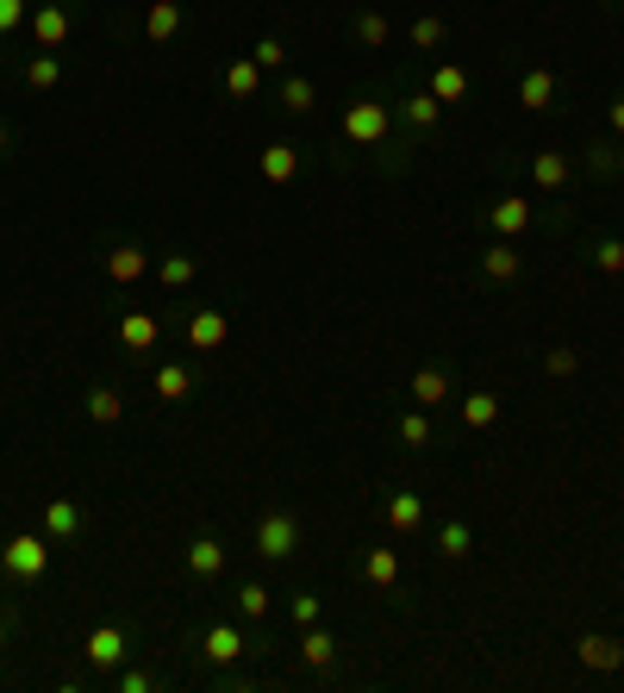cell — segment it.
I'll list each match as a JSON object with an SVG mask.
<instances>
[{"instance_id": "1", "label": "cell", "mask_w": 624, "mask_h": 693, "mask_svg": "<svg viewBox=\"0 0 624 693\" xmlns=\"http://www.w3.org/2000/svg\"><path fill=\"white\" fill-rule=\"evenodd\" d=\"M300 550H306V525H300L294 506H269L263 519H256V556L263 563H294Z\"/></svg>"}, {"instance_id": "2", "label": "cell", "mask_w": 624, "mask_h": 693, "mask_svg": "<svg viewBox=\"0 0 624 693\" xmlns=\"http://www.w3.org/2000/svg\"><path fill=\"white\" fill-rule=\"evenodd\" d=\"M387 131H394V106H387V100L362 94V100H349L344 106V138L349 144L374 150V144H387Z\"/></svg>"}, {"instance_id": "3", "label": "cell", "mask_w": 624, "mask_h": 693, "mask_svg": "<svg viewBox=\"0 0 624 693\" xmlns=\"http://www.w3.org/2000/svg\"><path fill=\"white\" fill-rule=\"evenodd\" d=\"M44 569H50V538L44 531H20L13 544L0 550V575H7V581H44Z\"/></svg>"}, {"instance_id": "4", "label": "cell", "mask_w": 624, "mask_h": 693, "mask_svg": "<svg viewBox=\"0 0 624 693\" xmlns=\"http://www.w3.org/2000/svg\"><path fill=\"white\" fill-rule=\"evenodd\" d=\"M81 656H88V669H94V675L125 669V656H131V631H125V625H94V631H88V644H81Z\"/></svg>"}, {"instance_id": "5", "label": "cell", "mask_w": 624, "mask_h": 693, "mask_svg": "<svg viewBox=\"0 0 624 693\" xmlns=\"http://www.w3.org/2000/svg\"><path fill=\"white\" fill-rule=\"evenodd\" d=\"M31 45L38 50H63L69 45V32H75V13L63 7V0H44V7H31Z\"/></svg>"}, {"instance_id": "6", "label": "cell", "mask_w": 624, "mask_h": 693, "mask_svg": "<svg viewBox=\"0 0 624 693\" xmlns=\"http://www.w3.org/2000/svg\"><path fill=\"white\" fill-rule=\"evenodd\" d=\"M150 269H156V256H150L144 244H131V238H119V244L106 250V281H113V288H131V281H144Z\"/></svg>"}, {"instance_id": "7", "label": "cell", "mask_w": 624, "mask_h": 693, "mask_svg": "<svg viewBox=\"0 0 624 693\" xmlns=\"http://www.w3.org/2000/svg\"><path fill=\"white\" fill-rule=\"evenodd\" d=\"M574 656H581V669H594V675H619L624 669V644L619 638H606V631H581V638H574Z\"/></svg>"}, {"instance_id": "8", "label": "cell", "mask_w": 624, "mask_h": 693, "mask_svg": "<svg viewBox=\"0 0 624 693\" xmlns=\"http://www.w3.org/2000/svg\"><path fill=\"white\" fill-rule=\"evenodd\" d=\"M556 94H562V75L549 70V63H531V70L519 75V106H524V113H544V106H556Z\"/></svg>"}, {"instance_id": "9", "label": "cell", "mask_w": 624, "mask_h": 693, "mask_svg": "<svg viewBox=\"0 0 624 693\" xmlns=\"http://www.w3.org/2000/svg\"><path fill=\"white\" fill-rule=\"evenodd\" d=\"M156 344H163V319L144 313V306H131L119 319V350L125 356H144V350H156Z\"/></svg>"}, {"instance_id": "10", "label": "cell", "mask_w": 624, "mask_h": 693, "mask_svg": "<svg viewBox=\"0 0 624 693\" xmlns=\"http://www.w3.org/2000/svg\"><path fill=\"white\" fill-rule=\"evenodd\" d=\"M531 219H537V206L524 194H499L487 200V225H494L499 238H519V231H531Z\"/></svg>"}, {"instance_id": "11", "label": "cell", "mask_w": 624, "mask_h": 693, "mask_svg": "<svg viewBox=\"0 0 624 693\" xmlns=\"http://www.w3.org/2000/svg\"><path fill=\"white\" fill-rule=\"evenodd\" d=\"M244 650H250V638L238 631V625H213V631L200 638V656H206L213 669H231V663H244Z\"/></svg>"}, {"instance_id": "12", "label": "cell", "mask_w": 624, "mask_h": 693, "mask_svg": "<svg viewBox=\"0 0 624 693\" xmlns=\"http://www.w3.org/2000/svg\"><path fill=\"white\" fill-rule=\"evenodd\" d=\"M481 275H487V281H519V275H524L519 244H512V238H494V244H481Z\"/></svg>"}, {"instance_id": "13", "label": "cell", "mask_w": 624, "mask_h": 693, "mask_svg": "<svg viewBox=\"0 0 624 693\" xmlns=\"http://www.w3.org/2000/svg\"><path fill=\"white\" fill-rule=\"evenodd\" d=\"M181 25H188V7H181V0H150V13H144V38L150 45L181 38Z\"/></svg>"}, {"instance_id": "14", "label": "cell", "mask_w": 624, "mask_h": 693, "mask_svg": "<svg viewBox=\"0 0 624 693\" xmlns=\"http://www.w3.org/2000/svg\"><path fill=\"white\" fill-rule=\"evenodd\" d=\"M569 175H574V156H569V150H537V156H531V188H544V194L569 188Z\"/></svg>"}, {"instance_id": "15", "label": "cell", "mask_w": 624, "mask_h": 693, "mask_svg": "<svg viewBox=\"0 0 624 693\" xmlns=\"http://www.w3.org/2000/svg\"><path fill=\"white\" fill-rule=\"evenodd\" d=\"M412 406H424V413L449 406V369H444V363H424V369H412Z\"/></svg>"}, {"instance_id": "16", "label": "cell", "mask_w": 624, "mask_h": 693, "mask_svg": "<svg viewBox=\"0 0 624 693\" xmlns=\"http://www.w3.org/2000/svg\"><path fill=\"white\" fill-rule=\"evenodd\" d=\"M381 519H387V531H399V538H406V531H419V525H424V494L394 488V494H387V506H381Z\"/></svg>"}, {"instance_id": "17", "label": "cell", "mask_w": 624, "mask_h": 693, "mask_svg": "<svg viewBox=\"0 0 624 693\" xmlns=\"http://www.w3.org/2000/svg\"><path fill=\"white\" fill-rule=\"evenodd\" d=\"M362 581L381 588V594H394V588H399V550H387V544L362 550Z\"/></svg>"}, {"instance_id": "18", "label": "cell", "mask_w": 624, "mask_h": 693, "mask_svg": "<svg viewBox=\"0 0 624 693\" xmlns=\"http://www.w3.org/2000/svg\"><path fill=\"white\" fill-rule=\"evenodd\" d=\"M231 338V319H225L219 306H200L194 319H188V350H219Z\"/></svg>"}, {"instance_id": "19", "label": "cell", "mask_w": 624, "mask_h": 693, "mask_svg": "<svg viewBox=\"0 0 624 693\" xmlns=\"http://www.w3.org/2000/svg\"><path fill=\"white\" fill-rule=\"evenodd\" d=\"M275 100H281V113H294V119H306V113L319 106V88H313V75L288 70V75H281V88H275Z\"/></svg>"}, {"instance_id": "20", "label": "cell", "mask_w": 624, "mask_h": 693, "mask_svg": "<svg viewBox=\"0 0 624 693\" xmlns=\"http://www.w3.org/2000/svg\"><path fill=\"white\" fill-rule=\"evenodd\" d=\"M81 531H88V513H81L75 500H50L44 506V538L69 544V538H81Z\"/></svg>"}, {"instance_id": "21", "label": "cell", "mask_w": 624, "mask_h": 693, "mask_svg": "<svg viewBox=\"0 0 624 693\" xmlns=\"http://www.w3.org/2000/svg\"><path fill=\"white\" fill-rule=\"evenodd\" d=\"M150 388H156V400L181 406V400H194V369H188V363H156Z\"/></svg>"}, {"instance_id": "22", "label": "cell", "mask_w": 624, "mask_h": 693, "mask_svg": "<svg viewBox=\"0 0 624 693\" xmlns=\"http://www.w3.org/2000/svg\"><path fill=\"white\" fill-rule=\"evenodd\" d=\"M194 275H200V263L188 256V250H163V256H156V281H163L169 294H188Z\"/></svg>"}, {"instance_id": "23", "label": "cell", "mask_w": 624, "mask_h": 693, "mask_svg": "<svg viewBox=\"0 0 624 693\" xmlns=\"http://www.w3.org/2000/svg\"><path fill=\"white\" fill-rule=\"evenodd\" d=\"M300 175V144H288V138H275L269 150H263V181L269 188H288Z\"/></svg>"}, {"instance_id": "24", "label": "cell", "mask_w": 624, "mask_h": 693, "mask_svg": "<svg viewBox=\"0 0 624 693\" xmlns=\"http://www.w3.org/2000/svg\"><path fill=\"white\" fill-rule=\"evenodd\" d=\"M399 119L412 125V131H437V119H444V100L431 94V88H412V94L399 100Z\"/></svg>"}, {"instance_id": "25", "label": "cell", "mask_w": 624, "mask_h": 693, "mask_svg": "<svg viewBox=\"0 0 624 693\" xmlns=\"http://www.w3.org/2000/svg\"><path fill=\"white\" fill-rule=\"evenodd\" d=\"M188 575H194V581H219L225 575V544L219 538H194V544H188Z\"/></svg>"}, {"instance_id": "26", "label": "cell", "mask_w": 624, "mask_h": 693, "mask_svg": "<svg viewBox=\"0 0 624 693\" xmlns=\"http://www.w3.org/2000/svg\"><path fill=\"white\" fill-rule=\"evenodd\" d=\"M256 94H263V70H256V56L225 63V100H256Z\"/></svg>"}, {"instance_id": "27", "label": "cell", "mask_w": 624, "mask_h": 693, "mask_svg": "<svg viewBox=\"0 0 624 693\" xmlns=\"http://www.w3.org/2000/svg\"><path fill=\"white\" fill-rule=\"evenodd\" d=\"M424 88H431V94L444 100V106H456V100H469V88H474V81H469V70H462V63H437Z\"/></svg>"}, {"instance_id": "28", "label": "cell", "mask_w": 624, "mask_h": 693, "mask_svg": "<svg viewBox=\"0 0 624 693\" xmlns=\"http://www.w3.org/2000/svg\"><path fill=\"white\" fill-rule=\"evenodd\" d=\"M56 81H63V56H56V50H31V56H25V88H31V94H50Z\"/></svg>"}, {"instance_id": "29", "label": "cell", "mask_w": 624, "mask_h": 693, "mask_svg": "<svg viewBox=\"0 0 624 693\" xmlns=\"http://www.w3.org/2000/svg\"><path fill=\"white\" fill-rule=\"evenodd\" d=\"M406 38H412V50H419V56H437V50H444V38H449V20H444V13H419V20L406 25Z\"/></svg>"}, {"instance_id": "30", "label": "cell", "mask_w": 624, "mask_h": 693, "mask_svg": "<svg viewBox=\"0 0 624 693\" xmlns=\"http://www.w3.org/2000/svg\"><path fill=\"white\" fill-rule=\"evenodd\" d=\"M300 663H306V669H331V663H338V638L319 631V625H306V638H300Z\"/></svg>"}, {"instance_id": "31", "label": "cell", "mask_w": 624, "mask_h": 693, "mask_svg": "<svg viewBox=\"0 0 624 693\" xmlns=\"http://www.w3.org/2000/svg\"><path fill=\"white\" fill-rule=\"evenodd\" d=\"M231 606H238V619H244V625H263V619H269V606H275V594L263 588V581H244V588L231 594Z\"/></svg>"}, {"instance_id": "32", "label": "cell", "mask_w": 624, "mask_h": 693, "mask_svg": "<svg viewBox=\"0 0 624 693\" xmlns=\"http://www.w3.org/2000/svg\"><path fill=\"white\" fill-rule=\"evenodd\" d=\"M81 413H88L94 425H119V419H125L119 388H88V394H81Z\"/></svg>"}, {"instance_id": "33", "label": "cell", "mask_w": 624, "mask_h": 693, "mask_svg": "<svg viewBox=\"0 0 624 693\" xmlns=\"http://www.w3.org/2000/svg\"><path fill=\"white\" fill-rule=\"evenodd\" d=\"M349 32H356V45H369V50H381L387 38H394V25H387V13H381V7H362V13L349 20Z\"/></svg>"}, {"instance_id": "34", "label": "cell", "mask_w": 624, "mask_h": 693, "mask_svg": "<svg viewBox=\"0 0 624 693\" xmlns=\"http://www.w3.org/2000/svg\"><path fill=\"white\" fill-rule=\"evenodd\" d=\"M494 419H499V394H487V388H481V394H462V425H469V431H487Z\"/></svg>"}, {"instance_id": "35", "label": "cell", "mask_w": 624, "mask_h": 693, "mask_svg": "<svg viewBox=\"0 0 624 693\" xmlns=\"http://www.w3.org/2000/svg\"><path fill=\"white\" fill-rule=\"evenodd\" d=\"M474 550V531L462 519H444L437 525V556H449V563H456V556H469Z\"/></svg>"}, {"instance_id": "36", "label": "cell", "mask_w": 624, "mask_h": 693, "mask_svg": "<svg viewBox=\"0 0 624 693\" xmlns=\"http://www.w3.org/2000/svg\"><path fill=\"white\" fill-rule=\"evenodd\" d=\"M431 438H437V431H431V413H424V406H412V413L399 419V444H406V450H424Z\"/></svg>"}, {"instance_id": "37", "label": "cell", "mask_w": 624, "mask_h": 693, "mask_svg": "<svg viewBox=\"0 0 624 693\" xmlns=\"http://www.w3.org/2000/svg\"><path fill=\"white\" fill-rule=\"evenodd\" d=\"M288 619H294L300 631H306V625H319V619H324V600L313 594V588H300V594L288 600Z\"/></svg>"}, {"instance_id": "38", "label": "cell", "mask_w": 624, "mask_h": 693, "mask_svg": "<svg viewBox=\"0 0 624 693\" xmlns=\"http://www.w3.org/2000/svg\"><path fill=\"white\" fill-rule=\"evenodd\" d=\"M250 56H256V70H263V75H281V70H288V45H281V38H256V50H250Z\"/></svg>"}, {"instance_id": "39", "label": "cell", "mask_w": 624, "mask_h": 693, "mask_svg": "<svg viewBox=\"0 0 624 693\" xmlns=\"http://www.w3.org/2000/svg\"><path fill=\"white\" fill-rule=\"evenodd\" d=\"M113 688L119 693H156L163 688V675L156 669H113Z\"/></svg>"}, {"instance_id": "40", "label": "cell", "mask_w": 624, "mask_h": 693, "mask_svg": "<svg viewBox=\"0 0 624 693\" xmlns=\"http://www.w3.org/2000/svg\"><path fill=\"white\" fill-rule=\"evenodd\" d=\"M594 269L599 275H624V238H599L594 244Z\"/></svg>"}, {"instance_id": "41", "label": "cell", "mask_w": 624, "mask_h": 693, "mask_svg": "<svg viewBox=\"0 0 624 693\" xmlns=\"http://www.w3.org/2000/svg\"><path fill=\"white\" fill-rule=\"evenodd\" d=\"M574 369H581V350H569V344H556L544 356V375H556V381H569Z\"/></svg>"}, {"instance_id": "42", "label": "cell", "mask_w": 624, "mask_h": 693, "mask_svg": "<svg viewBox=\"0 0 624 693\" xmlns=\"http://www.w3.org/2000/svg\"><path fill=\"white\" fill-rule=\"evenodd\" d=\"M25 20H31V0H0V38H13Z\"/></svg>"}, {"instance_id": "43", "label": "cell", "mask_w": 624, "mask_h": 693, "mask_svg": "<svg viewBox=\"0 0 624 693\" xmlns=\"http://www.w3.org/2000/svg\"><path fill=\"white\" fill-rule=\"evenodd\" d=\"M612 156H619L612 144H587V169H594V175H612Z\"/></svg>"}, {"instance_id": "44", "label": "cell", "mask_w": 624, "mask_h": 693, "mask_svg": "<svg viewBox=\"0 0 624 693\" xmlns=\"http://www.w3.org/2000/svg\"><path fill=\"white\" fill-rule=\"evenodd\" d=\"M612 138H619V144H624V94L612 100Z\"/></svg>"}, {"instance_id": "45", "label": "cell", "mask_w": 624, "mask_h": 693, "mask_svg": "<svg viewBox=\"0 0 624 693\" xmlns=\"http://www.w3.org/2000/svg\"><path fill=\"white\" fill-rule=\"evenodd\" d=\"M13 644V613H0V650Z\"/></svg>"}, {"instance_id": "46", "label": "cell", "mask_w": 624, "mask_h": 693, "mask_svg": "<svg viewBox=\"0 0 624 693\" xmlns=\"http://www.w3.org/2000/svg\"><path fill=\"white\" fill-rule=\"evenodd\" d=\"M7 144H13V125L0 119V150H7Z\"/></svg>"}, {"instance_id": "47", "label": "cell", "mask_w": 624, "mask_h": 693, "mask_svg": "<svg viewBox=\"0 0 624 693\" xmlns=\"http://www.w3.org/2000/svg\"><path fill=\"white\" fill-rule=\"evenodd\" d=\"M612 175H619V181H624V144H619V156H612Z\"/></svg>"}, {"instance_id": "48", "label": "cell", "mask_w": 624, "mask_h": 693, "mask_svg": "<svg viewBox=\"0 0 624 693\" xmlns=\"http://www.w3.org/2000/svg\"><path fill=\"white\" fill-rule=\"evenodd\" d=\"M619 7H624V0H619Z\"/></svg>"}]
</instances>
